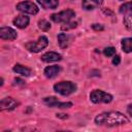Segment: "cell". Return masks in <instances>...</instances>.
Returning a JSON list of instances; mask_svg holds the SVG:
<instances>
[{
    "mask_svg": "<svg viewBox=\"0 0 132 132\" xmlns=\"http://www.w3.org/2000/svg\"><path fill=\"white\" fill-rule=\"evenodd\" d=\"M95 123L100 126L113 127L119 125H125L129 123V120L126 116L118 111H105L98 114L95 118Z\"/></svg>",
    "mask_w": 132,
    "mask_h": 132,
    "instance_id": "cell-1",
    "label": "cell"
},
{
    "mask_svg": "<svg viewBox=\"0 0 132 132\" xmlns=\"http://www.w3.org/2000/svg\"><path fill=\"white\" fill-rule=\"evenodd\" d=\"M76 85L72 81H60L54 85V90L55 92L63 95V96H68L72 94L73 92L76 91Z\"/></svg>",
    "mask_w": 132,
    "mask_h": 132,
    "instance_id": "cell-2",
    "label": "cell"
},
{
    "mask_svg": "<svg viewBox=\"0 0 132 132\" xmlns=\"http://www.w3.org/2000/svg\"><path fill=\"white\" fill-rule=\"evenodd\" d=\"M48 44V39L45 36H40L36 41H29L25 44L26 48L33 53H38L45 48Z\"/></svg>",
    "mask_w": 132,
    "mask_h": 132,
    "instance_id": "cell-3",
    "label": "cell"
},
{
    "mask_svg": "<svg viewBox=\"0 0 132 132\" xmlns=\"http://www.w3.org/2000/svg\"><path fill=\"white\" fill-rule=\"evenodd\" d=\"M90 99L94 103H110L112 101V96L101 90H94L90 94Z\"/></svg>",
    "mask_w": 132,
    "mask_h": 132,
    "instance_id": "cell-4",
    "label": "cell"
},
{
    "mask_svg": "<svg viewBox=\"0 0 132 132\" xmlns=\"http://www.w3.org/2000/svg\"><path fill=\"white\" fill-rule=\"evenodd\" d=\"M75 16V12L72 9H66L63 10L59 13H54L51 15V19L55 22V23H68L70 22L71 19H73Z\"/></svg>",
    "mask_w": 132,
    "mask_h": 132,
    "instance_id": "cell-5",
    "label": "cell"
},
{
    "mask_svg": "<svg viewBox=\"0 0 132 132\" xmlns=\"http://www.w3.org/2000/svg\"><path fill=\"white\" fill-rule=\"evenodd\" d=\"M16 9L26 13H30V14H36L38 12V7L36 4H34L31 1H22L20 3L16 4Z\"/></svg>",
    "mask_w": 132,
    "mask_h": 132,
    "instance_id": "cell-6",
    "label": "cell"
},
{
    "mask_svg": "<svg viewBox=\"0 0 132 132\" xmlns=\"http://www.w3.org/2000/svg\"><path fill=\"white\" fill-rule=\"evenodd\" d=\"M42 102L48 107H58V108H69L72 106L71 102H60L56 97H45Z\"/></svg>",
    "mask_w": 132,
    "mask_h": 132,
    "instance_id": "cell-7",
    "label": "cell"
},
{
    "mask_svg": "<svg viewBox=\"0 0 132 132\" xmlns=\"http://www.w3.org/2000/svg\"><path fill=\"white\" fill-rule=\"evenodd\" d=\"M18 105H19V103L13 98H11V97H5L0 102V108H1V110H12Z\"/></svg>",
    "mask_w": 132,
    "mask_h": 132,
    "instance_id": "cell-8",
    "label": "cell"
},
{
    "mask_svg": "<svg viewBox=\"0 0 132 132\" xmlns=\"http://www.w3.org/2000/svg\"><path fill=\"white\" fill-rule=\"evenodd\" d=\"M18 36L16 32L10 27H2L0 29V37L5 40H13Z\"/></svg>",
    "mask_w": 132,
    "mask_h": 132,
    "instance_id": "cell-9",
    "label": "cell"
},
{
    "mask_svg": "<svg viewBox=\"0 0 132 132\" xmlns=\"http://www.w3.org/2000/svg\"><path fill=\"white\" fill-rule=\"evenodd\" d=\"M61 59H62L61 55L56 52H47L41 56V60L43 62H56V61H60Z\"/></svg>",
    "mask_w": 132,
    "mask_h": 132,
    "instance_id": "cell-10",
    "label": "cell"
},
{
    "mask_svg": "<svg viewBox=\"0 0 132 132\" xmlns=\"http://www.w3.org/2000/svg\"><path fill=\"white\" fill-rule=\"evenodd\" d=\"M103 0H82V8L86 10H92L95 8H98Z\"/></svg>",
    "mask_w": 132,
    "mask_h": 132,
    "instance_id": "cell-11",
    "label": "cell"
},
{
    "mask_svg": "<svg viewBox=\"0 0 132 132\" xmlns=\"http://www.w3.org/2000/svg\"><path fill=\"white\" fill-rule=\"evenodd\" d=\"M36 1L44 9H55L59 4V0H36Z\"/></svg>",
    "mask_w": 132,
    "mask_h": 132,
    "instance_id": "cell-12",
    "label": "cell"
},
{
    "mask_svg": "<svg viewBox=\"0 0 132 132\" xmlns=\"http://www.w3.org/2000/svg\"><path fill=\"white\" fill-rule=\"evenodd\" d=\"M29 18L27 15H18L14 20H13V25L16 26L18 28H26L29 25Z\"/></svg>",
    "mask_w": 132,
    "mask_h": 132,
    "instance_id": "cell-13",
    "label": "cell"
},
{
    "mask_svg": "<svg viewBox=\"0 0 132 132\" xmlns=\"http://www.w3.org/2000/svg\"><path fill=\"white\" fill-rule=\"evenodd\" d=\"M61 71V67L58 65H52V66H47L44 69V75L48 78H53L55 77L59 72Z\"/></svg>",
    "mask_w": 132,
    "mask_h": 132,
    "instance_id": "cell-14",
    "label": "cell"
},
{
    "mask_svg": "<svg viewBox=\"0 0 132 132\" xmlns=\"http://www.w3.org/2000/svg\"><path fill=\"white\" fill-rule=\"evenodd\" d=\"M70 40H71V36H69L65 33H60L58 35V42H59L61 48H66L69 45Z\"/></svg>",
    "mask_w": 132,
    "mask_h": 132,
    "instance_id": "cell-15",
    "label": "cell"
},
{
    "mask_svg": "<svg viewBox=\"0 0 132 132\" xmlns=\"http://www.w3.org/2000/svg\"><path fill=\"white\" fill-rule=\"evenodd\" d=\"M12 69L14 72H16L18 74H21L23 76H30L31 75V69H29L28 67L23 66L21 64H15Z\"/></svg>",
    "mask_w": 132,
    "mask_h": 132,
    "instance_id": "cell-16",
    "label": "cell"
},
{
    "mask_svg": "<svg viewBox=\"0 0 132 132\" xmlns=\"http://www.w3.org/2000/svg\"><path fill=\"white\" fill-rule=\"evenodd\" d=\"M122 48L125 53L132 52V38L131 37H127L122 40Z\"/></svg>",
    "mask_w": 132,
    "mask_h": 132,
    "instance_id": "cell-17",
    "label": "cell"
},
{
    "mask_svg": "<svg viewBox=\"0 0 132 132\" xmlns=\"http://www.w3.org/2000/svg\"><path fill=\"white\" fill-rule=\"evenodd\" d=\"M120 12L122 13V14H127V13H129V12H131L132 11V2H127V3H124L123 5H121L120 6Z\"/></svg>",
    "mask_w": 132,
    "mask_h": 132,
    "instance_id": "cell-18",
    "label": "cell"
},
{
    "mask_svg": "<svg viewBox=\"0 0 132 132\" xmlns=\"http://www.w3.org/2000/svg\"><path fill=\"white\" fill-rule=\"evenodd\" d=\"M124 25L127 27V29L132 30V11L124 15Z\"/></svg>",
    "mask_w": 132,
    "mask_h": 132,
    "instance_id": "cell-19",
    "label": "cell"
},
{
    "mask_svg": "<svg viewBox=\"0 0 132 132\" xmlns=\"http://www.w3.org/2000/svg\"><path fill=\"white\" fill-rule=\"evenodd\" d=\"M38 27L42 30V31H48L51 29V24L45 21V20H40L38 22Z\"/></svg>",
    "mask_w": 132,
    "mask_h": 132,
    "instance_id": "cell-20",
    "label": "cell"
},
{
    "mask_svg": "<svg viewBox=\"0 0 132 132\" xmlns=\"http://www.w3.org/2000/svg\"><path fill=\"white\" fill-rule=\"evenodd\" d=\"M103 54H104V56H106V57H112V56L116 54V48L112 47V46L105 47V48L103 50Z\"/></svg>",
    "mask_w": 132,
    "mask_h": 132,
    "instance_id": "cell-21",
    "label": "cell"
},
{
    "mask_svg": "<svg viewBox=\"0 0 132 132\" xmlns=\"http://www.w3.org/2000/svg\"><path fill=\"white\" fill-rule=\"evenodd\" d=\"M77 26V23H73V22H68V23H65L62 27H61V29L62 30H69V29H73V28H75Z\"/></svg>",
    "mask_w": 132,
    "mask_h": 132,
    "instance_id": "cell-22",
    "label": "cell"
},
{
    "mask_svg": "<svg viewBox=\"0 0 132 132\" xmlns=\"http://www.w3.org/2000/svg\"><path fill=\"white\" fill-rule=\"evenodd\" d=\"M92 28L94 30H96V31H102L104 29V27L102 25H100V24H94V25H92Z\"/></svg>",
    "mask_w": 132,
    "mask_h": 132,
    "instance_id": "cell-23",
    "label": "cell"
},
{
    "mask_svg": "<svg viewBox=\"0 0 132 132\" xmlns=\"http://www.w3.org/2000/svg\"><path fill=\"white\" fill-rule=\"evenodd\" d=\"M120 62H121V57H120V56H118V55H117V56H114V57H113V59H112V64L117 66V65H119V64H120Z\"/></svg>",
    "mask_w": 132,
    "mask_h": 132,
    "instance_id": "cell-24",
    "label": "cell"
},
{
    "mask_svg": "<svg viewBox=\"0 0 132 132\" xmlns=\"http://www.w3.org/2000/svg\"><path fill=\"white\" fill-rule=\"evenodd\" d=\"M14 82H15L16 85H25V81L22 80V79H20V78H15V79H14Z\"/></svg>",
    "mask_w": 132,
    "mask_h": 132,
    "instance_id": "cell-25",
    "label": "cell"
},
{
    "mask_svg": "<svg viewBox=\"0 0 132 132\" xmlns=\"http://www.w3.org/2000/svg\"><path fill=\"white\" fill-rule=\"evenodd\" d=\"M127 111H128V113H129V116L132 118V104H130V105H128V107H127Z\"/></svg>",
    "mask_w": 132,
    "mask_h": 132,
    "instance_id": "cell-26",
    "label": "cell"
},
{
    "mask_svg": "<svg viewBox=\"0 0 132 132\" xmlns=\"http://www.w3.org/2000/svg\"><path fill=\"white\" fill-rule=\"evenodd\" d=\"M57 117L60 118V119H67L68 116L67 114H64V113H57Z\"/></svg>",
    "mask_w": 132,
    "mask_h": 132,
    "instance_id": "cell-27",
    "label": "cell"
},
{
    "mask_svg": "<svg viewBox=\"0 0 132 132\" xmlns=\"http://www.w3.org/2000/svg\"><path fill=\"white\" fill-rule=\"evenodd\" d=\"M121 1H123V0H121Z\"/></svg>",
    "mask_w": 132,
    "mask_h": 132,
    "instance_id": "cell-28",
    "label": "cell"
}]
</instances>
